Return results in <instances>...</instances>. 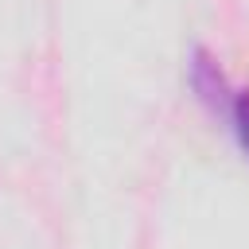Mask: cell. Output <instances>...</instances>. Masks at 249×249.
I'll return each instance as SVG.
<instances>
[{
	"instance_id": "cell-2",
	"label": "cell",
	"mask_w": 249,
	"mask_h": 249,
	"mask_svg": "<svg viewBox=\"0 0 249 249\" xmlns=\"http://www.w3.org/2000/svg\"><path fill=\"white\" fill-rule=\"evenodd\" d=\"M222 117L230 121V132H233V140H237V148H241V152H245V160H249V89H241V93H233Z\"/></svg>"
},
{
	"instance_id": "cell-1",
	"label": "cell",
	"mask_w": 249,
	"mask_h": 249,
	"mask_svg": "<svg viewBox=\"0 0 249 249\" xmlns=\"http://www.w3.org/2000/svg\"><path fill=\"white\" fill-rule=\"evenodd\" d=\"M187 78H191L195 97H198L214 117H222V113H226V105H230V97H233V89L226 86V78H222L218 62H214L206 51H195V54H191V70H187Z\"/></svg>"
}]
</instances>
